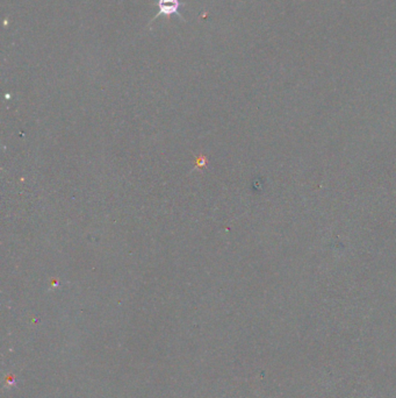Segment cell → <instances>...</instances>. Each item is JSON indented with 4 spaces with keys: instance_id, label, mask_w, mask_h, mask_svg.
Returning <instances> with one entry per match:
<instances>
[{
    "instance_id": "cell-1",
    "label": "cell",
    "mask_w": 396,
    "mask_h": 398,
    "mask_svg": "<svg viewBox=\"0 0 396 398\" xmlns=\"http://www.w3.org/2000/svg\"><path fill=\"white\" fill-rule=\"evenodd\" d=\"M185 4L182 3L180 0H156V6L158 7V12L156 13V16L151 19L150 25L155 20L161 18V16H178L179 19L182 21H185V19L182 18V14H180L179 9L184 6Z\"/></svg>"
}]
</instances>
